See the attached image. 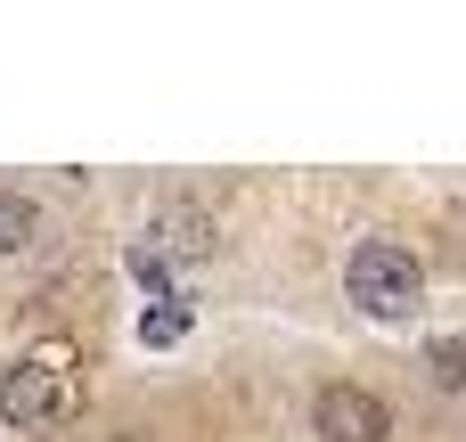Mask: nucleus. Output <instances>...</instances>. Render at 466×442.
I'll list each match as a JSON object with an SVG mask.
<instances>
[{
    "label": "nucleus",
    "instance_id": "obj_1",
    "mask_svg": "<svg viewBox=\"0 0 466 442\" xmlns=\"http://www.w3.org/2000/svg\"><path fill=\"white\" fill-rule=\"evenodd\" d=\"M344 295H352L369 320H410L418 295H426V262H418L401 238H360L352 262H344Z\"/></svg>",
    "mask_w": 466,
    "mask_h": 442
},
{
    "label": "nucleus",
    "instance_id": "obj_2",
    "mask_svg": "<svg viewBox=\"0 0 466 442\" xmlns=\"http://www.w3.org/2000/svg\"><path fill=\"white\" fill-rule=\"evenodd\" d=\"M0 418H8L16 435L57 427V418H66V377H57L49 361H16V369H0Z\"/></svg>",
    "mask_w": 466,
    "mask_h": 442
},
{
    "label": "nucleus",
    "instance_id": "obj_3",
    "mask_svg": "<svg viewBox=\"0 0 466 442\" xmlns=\"http://www.w3.org/2000/svg\"><path fill=\"white\" fill-rule=\"evenodd\" d=\"M311 435L319 442H385L393 435V410L369 394V385H328L311 402Z\"/></svg>",
    "mask_w": 466,
    "mask_h": 442
},
{
    "label": "nucleus",
    "instance_id": "obj_4",
    "mask_svg": "<svg viewBox=\"0 0 466 442\" xmlns=\"http://www.w3.org/2000/svg\"><path fill=\"white\" fill-rule=\"evenodd\" d=\"M147 238H156V246H147L156 262H164V254H180V262H197V254H213V221H205V213H188V205H172V213H156V230H147Z\"/></svg>",
    "mask_w": 466,
    "mask_h": 442
},
{
    "label": "nucleus",
    "instance_id": "obj_5",
    "mask_svg": "<svg viewBox=\"0 0 466 442\" xmlns=\"http://www.w3.org/2000/svg\"><path fill=\"white\" fill-rule=\"evenodd\" d=\"M41 246V205L0 189V254H33Z\"/></svg>",
    "mask_w": 466,
    "mask_h": 442
},
{
    "label": "nucleus",
    "instance_id": "obj_6",
    "mask_svg": "<svg viewBox=\"0 0 466 442\" xmlns=\"http://www.w3.org/2000/svg\"><path fill=\"white\" fill-rule=\"evenodd\" d=\"M188 336V303L180 295H164L156 312H139V344H180Z\"/></svg>",
    "mask_w": 466,
    "mask_h": 442
},
{
    "label": "nucleus",
    "instance_id": "obj_7",
    "mask_svg": "<svg viewBox=\"0 0 466 442\" xmlns=\"http://www.w3.org/2000/svg\"><path fill=\"white\" fill-rule=\"evenodd\" d=\"M434 377H442L451 394L466 385V344H459V336H451V344H434Z\"/></svg>",
    "mask_w": 466,
    "mask_h": 442
}]
</instances>
